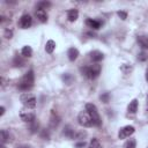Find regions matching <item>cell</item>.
Returning <instances> with one entry per match:
<instances>
[{"label": "cell", "instance_id": "obj_33", "mask_svg": "<svg viewBox=\"0 0 148 148\" xmlns=\"http://www.w3.org/2000/svg\"><path fill=\"white\" fill-rule=\"evenodd\" d=\"M131 69H132V67H130V68H128V66H127V65H126V64H125V65H123V66H121V71H123V72H124V73H125V74H126V73H128V72H130V71H131Z\"/></svg>", "mask_w": 148, "mask_h": 148}, {"label": "cell", "instance_id": "obj_32", "mask_svg": "<svg viewBox=\"0 0 148 148\" xmlns=\"http://www.w3.org/2000/svg\"><path fill=\"white\" fill-rule=\"evenodd\" d=\"M42 138L45 139V140H47V139L50 138V134H49V132H47L46 130H43V131H42Z\"/></svg>", "mask_w": 148, "mask_h": 148}, {"label": "cell", "instance_id": "obj_24", "mask_svg": "<svg viewBox=\"0 0 148 148\" xmlns=\"http://www.w3.org/2000/svg\"><path fill=\"white\" fill-rule=\"evenodd\" d=\"M51 7V2L50 1H39L37 3V9H46Z\"/></svg>", "mask_w": 148, "mask_h": 148}, {"label": "cell", "instance_id": "obj_8", "mask_svg": "<svg viewBox=\"0 0 148 148\" xmlns=\"http://www.w3.org/2000/svg\"><path fill=\"white\" fill-rule=\"evenodd\" d=\"M31 23H32L31 16H30L29 14H24V15L21 16L20 22H18V25H20L22 29H28V28H30Z\"/></svg>", "mask_w": 148, "mask_h": 148}, {"label": "cell", "instance_id": "obj_34", "mask_svg": "<svg viewBox=\"0 0 148 148\" xmlns=\"http://www.w3.org/2000/svg\"><path fill=\"white\" fill-rule=\"evenodd\" d=\"M75 147H76V148H83V147H86V142H84V141L77 142V143L75 145Z\"/></svg>", "mask_w": 148, "mask_h": 148}, {"label": "cell", "instance_id": "obj_1", "mask_svg": "<svg viewBox=\"0 0 148 148\" xmlns=\"http://www.w3.org/2000/svg\"><path fill=\"white\" fill-rule=\"evenodd\" d=\"M34 83H35V75H34V72L30 69L18 81V89L23 91H28L34 87Z\"/></svg>", "mask_w": 148, "mask_h": 148}, {"label": "cell", "instance_id": "obj_15", "mask_svg": "<svg viewBox=\"0 0 148 148\" xmlns=\"http://www.w3.org/2000/svg\"><path fill=\"white\" fill-rule=\"evenodd\" d=\"M136 40H138L139 45H140L143 50H147V49H148V37H146V36H138Z\"/></svg>", "mask_w": 148, "mask_h": 148}, {"label": "cell", "instance_id": "obj_18", "mask_svg": "<svg viewBox=\"0 0 148 148\" xmlns=\"http://www.w3.org/2000/svg\"><path fill=\"white\" fill-rule=\"evenodd\" d=\"M54 49H56V43H54V40H52V39L47 40L46 44H45V51H46L47 53H52V52L54 51Z\"/></svg>", "mask_w": 148, "mask_h": 148}, {"label": "cell", "instance_id": "obj_6", "mask_svg": "<svg viewBox=\"0 0 148 148\" xmlns=\"http://www.w3.org/2000/svg\"><path fill=\"white\" fill-rule=\"evenodd\" d=\"M134 132H135L134 126H132V125L124 126V127H121V128L119 130L118 138H119V139H126V138H130Z\"/></svg>", "mask_w": 148, "mask_h": 148}, {"label": "cell", "instance_id": "obj_2", "mask_svg": "<svg viewBox=\"0 0 148 148\" xmlns=\"http://www.w3.org/2000/svg\"><path fill=\"white\" fill-rule=\"evenodd\" d=\"M101 69H102V67H101L99 64H94L91 66H84V67H82L81 68V73L86 77L92 80V79H96L101 74Z\"/></svg>", "mask_w": 148, "mask_h": 148}, {"label": "cell", "instance_id": "obj_11", "mask_svg": "<svg viewBox=\"0 0 148 148\" xmlns=\"http://www.w3.org/2000/svg\"><path fill=\"white\" fill-rule=\"evenodd\" d=\"M103 58H104V54L101 51H91L90 52V59L95 62H98V61L103 60Z\"/></svg>", "mask_w": 148, "mask_h": 148}, {"label": "cell", "instance_id": "obj_29", "mask_svg": "<svg viewBox=\"0 0 148 148\" xmlns=\"http://www.w3.org/2000/svg\"><path fill=\"white\" fill-rule=\"evenodd\" d=\"M101 99H102V102L108 103L109 99H110V95H109V92H104V94H102V95H101Z\"/></svg>", "mask_w": 148, "mask_h": 148}, {"label": "cell", "instance_id": "obj_37", "mask_svg": "<svg viewBox=\"0 0 148 148\" xmlns=\"http://www.w3.org/2000/svg\"><path fill=\"white\" fill-rule=\"evenodd\" d=\"M20 148H30V147H27V146H23V147H20Z\"/></svg>", "mask_w": 148, "mask_h": 148}, {"label": "cell", "instance_id": "obj_30", "mask_svg": "<svg viewBox=\"0 0 148 148\" xmlns=\"http://www.w3.org/2000/svg\"><path fill=\"white\" fill-rule=\"evenodd\" d=\"M5 37L8 38V39H10L13 37V30L12 29H6L5 30Z\"/></svg>", "mask_w": 148, "mask_h": 148}, {"label": "cell", "instance_id": "obj_3", "mask_svg": "<svg viewBox=\"0 0 148 148\" xmlns=\"http://www.w3.org/2000/svg\"><path fill=\"white\" fill-rule=\"evenodd\" d=\"M86 111L91 116L94 126L99 127V126L102 125V120H101V117H99V113H98V111H97L96 105L92 104V103H87V104H86Z\"/></svg>", "mask_w": 148, "mask_h": 148}, {"label": "cell", "instance_id": "obj_28", "mask_svg": "<svg viewBox=\"0 0 148 148\" xmlns=\"http://www.w3.org/2000/svg\"><path fill=\"white\" fill-rule=\"evenodd\" d=\"M86 135H87V133H86L84 131H81V132L75 133L74 139H79V140H81V139H84V138H86Z\"/></svg>", "mask_w": 148, "mask_h": 148}, {"label": "cell", "instance_id": "obj_22", "mask_svg": "<svg viewBox=\"0 0 148 148\" xmlns=\"http://www.w3.org/2000/svg\"><path fill=\"white\" fill-rule=\"evenodd\" d=\"M135 147H136V141H135V139H133V138L128 139V140L125 142V145H124V148H135Z\"/></svg>", "mask_w": 148, "mask_h": 148}, {"label": "cell", "instance_id": "obj_19", "mask_svg": "<svg viewBox=\"0 0 148 148\" xmlns=\"http://www.w3.org/2000/svg\"><path fill=\"white\" fill-rule=\"evenodd\" d=\"M13 64H14L15 67H22L25 64V61H24V59L21 56H16L14 58V60H13Z\"/></svg>", "mask_w": 148, "mask_h": 148}, {"label": "cell", "instance_id": "obj_21", "mask_svg": "<svg viewBox=\"0 0 148 148\" xmlns=\"http://www.w3.org/2000/svg\"><path fill=\"white\" fill-rule=\"evenodd\" d=\"M21 52H22V56L25 57V58H29V57L32 56V49H31L30 46H28V45L23 46V49H22Z\"/></svg>", "mask_w": 148, "mask_h": 148}, {"label": "cell", "instance_id": "obj_17", "mask_svg": "<svg viewBox=\"0 0 148 148\" xmlns=\"http://www.w3.org/2000/svg\"><path fill=\"white\" fill-rule=\"evenodd\" d=\"M64 135L65 136H67L68 139H74V136H75V132H74V130L71 127V126H66L65 128H64Z\"/></svg>", "mask_w": 148, "mask_h": 148}, {"label": "cell", "instance_id": "obj_13", "mask_svg": "<svg viewBox=\"0 0 148 148\" xmlns=\"http://www.w3.org/2000/svg\"><path fill=\"white\" fill-rule=\"evenodd\" d=\"M67 56H68V59H69L71 61L76 60V58L79 57V51H77V49H75V47H69L68 51H67Z\"/></svg>", "mask_w": 148, "mask_h": 148}, {"label": "cell", "instance_id": "obj_7", "mask_svg": "<svg viewBox=\"0 0 148 148\" xmlns=\"http://www.w3.org/2000/svg\"><path fill=\"white\" fill-rule=\"evenodd\" d=\"M20 117H21V119H22L23 121L30 123V124L36 120L35 113H34L32 111H28V110H22V111L20 112Z\"/></svg>", "mask_w": 148, "mask_h": 148}, {"label": "cell", "instance_id": "obj_4", "mask_svg": "<svg viewBox=\"0 0 148 148\" xmlns=\"http://www.w3.org/2000/svg\"><path fill=\"white\" fill-rule=\"evenodd\" d=\"M21 102L23 103L25 109H35L36 108V97L30 92H24L21 95Z\"/></svg>", "mask_w": 148, "mask_h": 148}, {"label": "cell", "instance_id": "obj_27", "mask_svg": "<svg viewBox=\"0 0 148 148\" xmlns=\"http://www.w3.org/2000/svg\"><path fill=\"white\" fill-rule=\"evenodd\" d=\"M38 121L37 120H35V121H32L31 123V126H30V131L32 132V133H35V132H37V130H38Z\"/></svg>", "mask_w": 148, "mask_h": 148}, {"label": "cell", "instance_id": "obj_10", "mask_svg": "<svg viewBox=\"0 0 148 148\" xmlns=\"http://www.w3.org/2000/svg\"><path fill=\"white\" fill-rule=\"evenodd\" d=\"M36 17L42 23H45L47 21V14H46V12L44 9H37L36 10Z\"/></svg>", "mask_w": 148, "mask_h": 148}, {"label": "cell", "instance_id": "obj_16", "mask_svg": "<svg viewBox=\"0 0 148 148\" xmlns=\"http://www.w3.org/2000/svg\"><path fill=\"white\" fill-rule=\"evenodd\" d=\"M127 111L130 113H132V114L138 111V99H133V101L130 102V104L127 106Z\"/></svg>", "mask_w": 148, "mask_h": 148}, {"label": "cell", "instance_id": "obj_36", "mask_svg": "<svg viewBox=\"0 0 148 148\" xmlns=\"http://www.w3.org/2000/svg\"><path fill=\"white\" fill-rule=\"evenodd\" d=\"M146 81H147V83H148V67H147V69H146Z\"/></svg>", "mask_w": 148, "mask_h": 148}, {"label": "cell", "instance_id": "obj_20", "mask_svg": "<svg viewBox=\"0 0 148 148\" xmlns=\"http://www.w3.org/2000/svg\"><path fill=\"white\" fill-rule=\"evenodd\" d=\"M0 139H1V145H5L9 140V133L6 130H1L0 131Z\"/></svg>", "mask_w": 148, "mask_h": 148}, {"label": "cell", "instance_id": "obj_9", "mask_svg": "<svg viewBox=\"0 0 148 148\" xmlns=\"http://www.w3.org/2000/svg\"><path fill=\"white\" fill-rule=\"evenodd\" d=\"M86 24H87L89 28L94 29V30L99 29V28H101V25H102V23H101L99 21L94 20V18H87V20H86Z\"/></svg>", "mask_w": 148, "mask_h": 148}, {"label": "cell", "instance_id": "obj_14", "mask_svg": "<svg viewBox=\"0 0 148 148\" xmlns=\"http://www.w3.org/2000/svg\"><path fill=\"white\" fill-rule=\"evenodd\" d=\"M79 17V12L76 9H69L67 10V18L71 21V22H74L76 21Z\"/></svg>", "mask_w": 148, "mask_h": 148}, {"label": "cell", "instance_id": "obj_38", "mask_svg": "<svg viewBox=\"0 0 148 148\" xmlns=\"http://www.w3.org/2000/svg\"><path fill=\"white\" fill-rule=\"evenodd\" d=\"M147 104H148V98H147Z\"/></svg>", "mask_w": 148, "mask_h": 148}, {"label": "cell", "instance_id": "obj_25", "mask_svg": "<svg viewBox=\"0 0 148 148\" xmlns=\"http://www.w3.org/2000/svg\"><path fill=\"white\" fill-rule=\"evenodd\" d=\"M62 80H64V82H65L66 84H71V83L74 81V77H73L71 74L66 73V74H64V75H62Z\"/></svg>", "mask_w": 148, "mask_h": 148}, {"label": "cell", "instance_id": "obj_26", "mask_svg": "<svg viewBox=\"0 0 148 148\" xmlns=\"http://www.w3.org/2000/svg\"><path fill=\"white\" fill-rule=\"evenodd\" d=\"M138 59H139L140 61H146V60H148V54H147L146 52H140V53L138 54Z\"/></svg>", "mask_w": 148, "mask_h": 148}, {"label": "cell", "instance_id": "obj_31", "mask_svg": "<svg viewBox=\"0 0 148 148\" xmlns=\"http://www.w3.org/2000/svg\"><path fill=\"white\" fill-rule=\"evenodd\" d=\"M117 14H118V16H119V17H120L121 20H125V18L127 17V13H126V12H123V10H119V12H118Z\"/></svg>", "mask_w": 148, "mask_h": 148}, {"label": "cell", "instance_id": "obj_35", "mask_svg": "<svg viewBox=\"0 0 148 148\" xmlns=\"http://www.w3.org/2000/svg\"><path fill=\"white\" fill-rule=\"evenodd\" d=\"M3 113H5V108H3V106H1V108H0V116H2Z\"/></svg>", "mask_w": 148, "mask_h": 148}, {"label": "cell", "instance_id": "obj_23", "mask_svg": "<svg viewBox=\"0 0 148 148\" xmlns=\"http://www.w3.org/2000/svg\"><path fill=\"white\" fill-rule=\"evenodd\" d=\"M88 148H102V145H101V142L98 141V139L94 138V139H91V141H90Z\"/></svg>", "mask_w": 148, "mask_h": 148}, {"label": "cell", "instance_id": "obj_12", "mask_svg": "<svg viewBox=\"0 0 148 148\" xmlns=\"http://www.w3.org/2000/svg\"><path fill=\"white\" fill-rule=\"evenodd\" d=\"M59 121H60V118H59V117L57 116V113L52 110V112H51V118H50V127H51V128L57 127L58 124H59Z\"/></svg>", "mask_w": 148, "mask_h": 148}, {"label": "cell", "instance_id": "obj_5", "mask_svg": "<svg viewBox=\"0 0 148 148\" xmlns=\"http://www.w3.org/2000/svg\"><path fill=\"white\" fill-rule=\"evenodd\" d=\"M77 121L81 126L83 127H91L94 126V123H92V118L91 116L84 110V111H81L77 116Z\"/></svg>", "mask_w": 148, "mask_h": 148}]
</instances>
